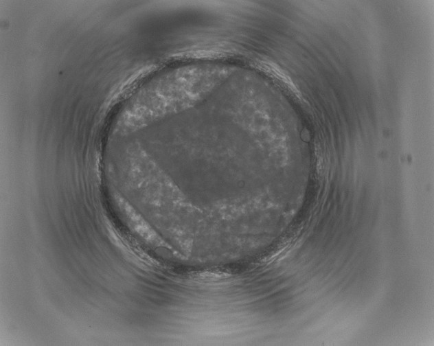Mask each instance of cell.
Listing matches in <instances>:
<instances>
[{"label": "cell", "mask_w": 434, "mask_h": 346, "mask_svg": "<svg viewBox=\"0 0 434 346\" xmlns=\"http://www.w3.org/2000/svg\"><path fill=\"white\" fill-rule=\"evenodd\" d=\"M233 68L217 63H196L168 70L135 95L119 122L122 131L141 128L168 112L192 104L212 92Z\"/></svg>", "instance_id": "1"}]
</instances>
